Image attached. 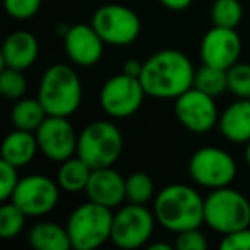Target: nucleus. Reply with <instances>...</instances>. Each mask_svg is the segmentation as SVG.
<instances>
[{"instance_id":"obj_31","label":"nucleus","mask_w":250,"mask_h":250,"mask_svg":"<svg viewBox=\"0 0 250 250\" xmlns=\"http://www.w3.org/2000/svg\"><path fill=\"white\" fill-rule=\"evenodd\" d=\"M175 249L178 250H206L208 249V240L201 228H190L177 233L175 236Z\"/></svg>"},{"instance_id":"obj_24","label":"nucleus","mask_w":250,"mask_h":250,"mask_svg":"<svg viewBox=\"0 0 250 250\" xmlns=\"http://www.w3.org/2000/svg\"><path fill=\"white\" fill-rule=\"evenodd\" d=\"M125 194H127V202L146 206L156 197L153 178L144 171H134L125 178Z\"/></svg>"},{"instance_id":"obj_29","label":"nucleus","mask_w":250,"mask_h":250,"mask_svg":"<svg viewBox=\"0 0 250 250\" xmlns=\"http://www.w3.org/2000/svg\"><path fill=\"white\" fill-rule=\"evenodd\" d=\"M43 0H4V9L16 21H28L42 9Z\"/></svg>"},{"instance_id":"obj_12","label":"nucleus","mask_w":250,"mask_h":250,"mask_svg":"<svg viewBox=\"0 0 250 250\" xmlns=\"http://www.w3.org/2000/svg\"><path fill=\"white\" fill-rule=\"evenodd\" d=\"M175 117L192 134H206L218 127L219 111L214 96L192 86L175 100Z\"/></svg>"},{"instance_id":"obj_22","label":"nucleus","mask_w":250,"mask_h":250,"mask_svg":"<svg viewBox=\"0 0 250 250\" xmlns=\"http://www.w3.org/2000/svg\"><path fill=\"white\" fill-rule=\"evenodd\" d=\"M48 117L38 98H21L14 103L11 110V122L14 129L36 132L40 125Z\"/></svg>"},{"instance_id":"obj_8","label":"nucleus","mask_w":250,"mask_h":250,"mask_svg":"<svg viewBox=\"0 0 250 250\" xmlns=\"http://www.w3.org/2000/svg\"><path fill=\"white\" fill-rule=\"evenodd\" d=\"M236 161L228 151L216 146H204L192 154L188 175L197 185L209 190L228 187L236 177Z\"/></svg>"},{"instance_id":"obj_30","label":"nucleus","mask_w":250,"mask_h":250,"mask_svg":"<svg viewBox=\"0 0 250 250\" xmlns=\"http://www.w3.org/2000/svg\"><path fill=\"white\" fill-rule=\"evenodd\" d=\"M19 180L21 177L18 173V167L0 160V201H11Z\"/></svg>"},{"instance_id":"obj_34","label":"nucleus","mask_w":250,"mask_h":250,"mask_svg":"<svg viewBox=\"0 0 250 250\" xmlns=\"http://www.w3.org/2000/svg\"><path fill=\"white\" fill-rule=\"evenodd\" d=\"M158 2L170 11H185V9L190 7L194 0H158Z\"/></svg>"},{"instance_id":"obj_6","label":"nucleus","mask_w":250,"mask_h":250,"mask_svg":"<svg viewBox=\"0 0 250 250\" xmlns=\"http://www.w3.org/2000/svg\"><path fill=\"white\" fill-rule=\"evenodd\" d=\"M124 149V136L110 120H94L87 124L77 139V156L91 168L113 167Z\"/></svg>"},{"instance_id":"obj_26","label":"nucleus","mask_w":250,"mask_h":250,"mask_svg":"<svg viewBox=\"0 0 250 250\" xmlns=\"http://www.w3.org/2000/svg\"><path fill=\"white\" fill-rule=\"evenodd\" d=\"M26 218L19 206L12 201H5L0 208V236L4 240H12L24 229Z\"/></svg>"},{"instance_id":"obj_16","label":"nucleus","mask_w":250,"mask_h":250,"mask_svg":"<svg viewBox=\"0 0 250 250\" xmlns=\"http://www.w3.org/2000/svg\"><path fill=\"white\" fill-rule=\"evenodd\" d=\"M86 195L89 201L101 204L108 209L120 208L127 201L125 194V178L111 167L94 168L91 171L86 187Z\"/></svg>"},{"instance_id":"obj_17","label":"nucleus","mask_w":250,"mask_h":250,"mask_svg":"<svg viewBox=\"0 0 250 250\" xmlns=\"http://www.w3.org/2000/svg\"><path fill=\"white\" fill-rule=\"evenodd\" d=\"M40 53L38 40L29 31H14L5 38L0 53L2 67L26 70L36 62Z\"/></svg>"},{"instance_id":"obj_36","label":"nucleus","mask_w":250,"mask_h":250,"mask_svg":"<svg viewBox=\"0 0 250 250\" xmlns=\"http://www.w3.org/2000/svg\"><path fill=\"white\" fill-rule=\"evenodd\" d=\"M245 161H247V165H249V168H250V141L245 144Z\"/></svg>"},{"instance_id":"obj_5","label":"nucleus","mask_w":250,"mask_h":250,"mask_svg":"<svg viewBox=\"0 0 250 250\" xmlns=\"http://www.w3.org/2000/svg\"><path fill=\"white\" fill-rule=\"evenodd\" d=\"M204 223L221 235L247 228L250 226L249 199L229 185L214 188L204 199Z\"/></svg>"},{"instance_id":"obj_23","label":"nucleus","mask_w":250,"mask_h":250,"mask_svg":"<svg viewBox=\"0 0 250 250\" xmlns=\"http://www.w3.org/2000/svg\"><path fill=\"white\" fill-rule=\"evenodd\" d=\"M194 87L211 94V96H219L225 91H228V72L218 67H211L202 63L195 70L194 76Z\"/></svg>"},{"instance_id":"obj_20","label":"nucleus","mask_w":250,"mask_h":250,"mask_svg":"<svg viewBox=\"0 0 250 250\" xmlns=\"http://www.w3.org/2000/svg\"><path fill=\"white\" fill-rule=\"evenodd\" d=\"M29 245L35 250H69L72 249L65 226L53 221H40L28 233Z\"/></svg>"},{"instance_id":"obj_32","label":"nucleus","mask_w":250,"mask_h":250,"mask_svg":"<svg viewBox=\"0 0 250 250\" xmlns=\"http://www.w3.org/2000/svg\"><path fill=\"white\" fill-rule=\"evenodd\" d=\"M219 247L225 250H250V226L223 235Z\"/></svg>"},{"instance_id":"obj_28","label":"nucleus","mask_w":250,"mask_h":250,"mask_svg":"<svg viewBox=\"0 0 250 250\" xmlns=\"http://www.w3.org/2000/svg\"><path fill=\"white\" fill-rule=\"evenodd\" d=\"M228 91L236 98L250 100V63L236 62L228 70Z\"/></svg>"},{"instance_id":"obj_13","label":"nucleus","mask_w":250,"mask_h":250,"mask_svg":"<svg viewBox=\"0 0 250 250\" xmlns=\"http://www.w3.org/2000/svg\"><path fill=\"white\" fill-rule=\"evenodd\" d=\"M35 134L40 151L50 161L62 163L77 154L79 134H76L72 124L69 122V117L48 115Z\"/></svg>"},{"instance_id":"obj_15","label":"nucleus","mask_w":250,"mask_h":250,"mask_svg":"<svg viewBox=\"0 0 250 250\" xmlns=\"http://www.w3.org/2000/svg\"><path fill=\"white\" fill-rule=\"evenodd\" d=\"M106 43L91 24L69 26L63 36V48L70 62L79 67H93L101 60Z\"/></svg>"},{"instance_id":"obj_1","label":"nucleus","mask_w":250,"mask_h":250,"mask_svg":"<svg viewBox=\"0 0 250 250\" xmlns=\"http://www.w3.org/2000/svg\"><path fill=\"white\" fill-rule=\"evenodd\" d=\"M195 69L185 53L165 48L144 60L139 79L147 96L158 100H177L194 86Z\"/></svg>"},{"instance_id":"obj_7","label":"nucleus","mask_w":250,"mask_h":250,"mask_svg":"<svg viewBox=\"0 0 250 250\" xmlns=\"http://www.w3.org/2000/svg\"><path fill=\"white\" fill-rule=\"evenodd\" d=\"M156 223L153 209H147L144 204L129 202L127 206H122L117 212H113L110 240L118 249H141L153 236Z\"/></svg>"},{"instance_id":"obj_25","label":"nucleus","mask_w":250,"mask_h":250,"mask_svg":"<svg viewBox=\"0 0 250 250\" xmlns=\"http://www.w3.org/2000/svg\"><path fill=\"white\" fill-rule=\"evenodd\" d=\"M243 18V7L240 0H214L211 7L212 26L236 29Z\"/></svg>"},{"instance_id":"obj_14","label":"nucleus","mask_w":250,"mask_h":250,"mask_svg":"<svg viewBox=\"0 0 250 250\" xmlns=\"http://www.w3.org/2000/svg\"><path fill=\"white\" fill-rule=\"evenodd\" d=\"M242 53V40L240 35L231 28H219L212 26L204 36H202L201 55L202 63L218 69L228 70L231 65H235Z\"/></svg>"},{"instance_id":"obj_4","label":"nucleus","mask_w":250,"mask_h":250,"mask_svg":"<svg viewBox=\"0 0 250 250\" xmlns=\"http://www.w3.org/2000/svg\"><path fill=\"white\" fill-rule=\"evenodd\" d=\"M111 209L89 201L77 206L65 223L74 250H96L111 238Z\"/></svg>"},{"instance_id":"obj_18","label":"nucleus","mask_w":250,"mask_h":250,"mask_svg":"<svg viewBox=\"0 0 250 250\" xmlns=\"http://www.w3.org/2000/svg\"><path fill=\"white\" fill-rule=\"evenodd\" d=\"M218 129L226 141L247 144L250 141V100L238 98L219 113Z\"/></svg>"},{"instance_id":"obj_3","label":"nucleus","mask_w":250,"mask_h":250,"mask_svg":"<svg viewBox=\"0 0 250 250\" xmlns=\"http://www.w3.org/2000/svg\"><path fill=\"white\" fill-rule=\"evenodd\" d=\"M38 100L52 117H70L83 101V84L77 72L65 63L50 65L38 84Z\"/></svg>"},{"instance_id":"obj_27","label":"nucleus","mask_w":250,"mask_h":250,"mask_svg":"<svg viewBox=\"0 0 250 250\" xmlns=\"http://www.w3.org/2000/svg\"><path fill=\"white\" fill-rule=\"evenodd\" d=\"M28 91V79L19 69L2 67L0 72V93L7 100H21Z\"/></svg>"},{"instance_id":"obj_10","label":"nucleus","mask_w":250,"mask_h":250,"mask_svg":"<svg viewBox=\"0 0 250 250\" xmlns=\"http://www.w3.org/2000/svg\"><path fill=\"white\" fill-rule=\"evenodd\" d=\"M91 26L96 29L106 45L127 46L141 35V19L130 7L108 4L96 9L91 18Z\"/></svg>"},{"instance_id":"obj_21","label":"nucleus","mask_w":250,"mask_h":250,"mask_svg":"<svg viewBox=\"0 0 250 250\" xmlns=\"http://www.w3.org/2000/svg\"><path fill=\"white\" fill-rule=\"evenodd\" d=\"M91 171H93V168L76 154V156L60 163L59 173H57V182H59L62 190L70 192V194H77V192L86 190Z\"/></svg>"},{"instance_id":"obj_2","label":"nucleus","mask_w":250,"mask_h":250,"mask_svg":"<svg viewBox=\"0 0 250 250\" xmlns=\"http://www.w3.org/2000/svg\"><path fill=\"white\" fill-rule=\"evenodd\" d=\"M153 212L165 229L177 235L204 225V199L190 185L171 184L153 199Z\"/></svg>"},{"instance_id":"obj_33","label":"nucleus","mask_w":250,"mask_h":250,"mask_svg":"<svg viewBox=\"0 0 250 250\" xmlns=\"http://www.w3.org/2000/svg\"><path fill=\"white\" fill-rule=\"evenodd\" d=\"M143 65H144V62H139L137 59H129L124 63V67H122V72L129 74V76H134V77H139L141 72H143Z\"/></svg>"},{"instance_id":"obj_9","label":"nucleus","mask_w":250,"mask_h":250,"mask_svg":"<svg viewBox=\"0 0 250 250\" xmlns=\"http://www.w3.org/2000/svg\"><path fill=\"white\" fill-rule=\"evenodd\" d=\"M146 96L139 77L120 72L101 86L100 106L110 118H129L139 111Z\"/></svg>"},{"instance_id":"obj_11","label":"nucleus","mask_w":250,"mask_h":250,"mask_svg":"<svg viewBox=\"0 0 250 250\" xmlns=\"http://www.w3.org/2000/svg\"><path fill=\"white\" fill-rule=\"evenodd\" d=\"M11 201L24 211L28 218H40L57 208L60 185L46 175H28L19 180Z\"/></svg>"},{"instance_id":"obj_35","label":"nucleus","mask_w":250,"mask_h":250,"mask_svg":"<svg viewBox=\"0 0 250 250\" xmlns=\"http://www.w3.org/2000/svg\"><path fill=\"white\" fill-rule=\"evenodd\" d=\"M147 249L149 250H171V249H175V245L167 243V242H156V243H149Z\"/></svg>"},{"instance_id":"obj_19","label":"nucleus","mask_w":250,"mask_h":250,"mask_svg":"<svg viewBox=\"0 0 250 250\" xmlns=\"http://www.w3.org/2000/svg\"><path fill=\"white\" fill-rule=\"evenodd\" d=\"M40 151L38 141H36V134L31 130H22L14 129L5 136L2 141V160L7 163L14 165V167L21 168L29 165L35 160L36 153Z\"/></svg>"}]
</instances>
